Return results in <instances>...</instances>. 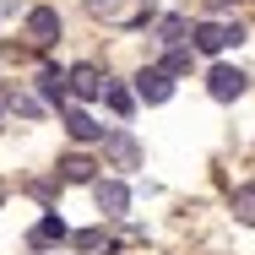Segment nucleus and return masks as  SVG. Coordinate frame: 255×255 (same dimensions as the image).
I'll use <instances>...</instances> for the list:
<instances>
[{
  "mask_svg": "<svg viewBox=\"0 0 255 255\" xmlns=\"http://www.w3.org/2000/svg\"><path fill=\"white\" fill-rule=\"evenodd\" d=\"M27 38H33L38 49H49L54 38H60V11H54V5H33V11H27Z\"/></svg>",
  "mask_w": 255,
  "mask_h": 255,
  "instance_id": "nucleus-3",
  "label": "nucleus"
},
{
  "mask_svg": "<svg viewBox=\"0 0 255 255\" xmlns=\"http://www.w3.org/2000/svg\"><path fill=\"white\" fill-rule=\"evenodd\" d=\"M38 93H44V103H65L71 93H65V71H44L38 76Z\"/></svg>",
  "mask_w": 255,
  "mask_h": 255,
  "instance_id": "nucleus-10",
  "label": "nucleus"
},
{
  "mask_svg": "<svg viewBox=\"0 0 255 255\" xmlns=\"http://www.w3.org/2000/svg\"><path fill=\"white\" fill-rule=\"evenodd\" d=\"M157 71H163V76H185V71H190V49H179V44H174V49L163 54V65H157Z\"/></svg>",
  "mask_w": 255,
  "mask_h": 255,
  "instance_id": "nucleus-12",
  "label": "nucleus"
},
{
  "mask_svg": "<svg viewBox=\"0 0 255 255\" xmlns=\"http://www.w3.org/2000/svg\"><path fill=\"white\" fill-rule=\"evenodd\" d=\"M65 136L87 147V141H98V136H103V125L87 114V109H65Z\"/></svg>",
  "mask_w": 255,
  "mask_h": 255,
  "instance_id": "nucleus-7",
  "label": "nucleus"
},
{
  "mask_svg": "<svg viewBox=\"0 0 255 255\" xmlns=\"http://www.w3.org/2000/svg\"><path fill=\"white\" fill-rule=\"evenodd\" d=\"M190 38H196L201 54H223V49H234L245 33H239L234 22H217V16H212V22H196V27H190Z\"/></svg>",
  "mask_w": 255,
  "mask_h": 255,
  "instance_id": "nucleus-1",
  "label": "nucleus"
},
{
  "mask_svg": "<svg viewBox=\"0 0 255 255\" xmlns=\"http://www.w3.org/2000/svg\"><path fill=\"white\" fill-rule=\"evenodd\" d=\"M93 168H98V163H93L87 152L60 157V179H65V185H93Z\"/></svg>",
  "mask_w": 255,
  "mask_h": 255,
  "instance_id": "nucleus-8",
  "label": "nucleus"
},
{
  "mask_svg": "<svg viewBox=\"0 0 255 255\" xmlns=\"http://www.w3.org/2000/svg\"><path fill=\"white\" fill-rule=\"evenodd\" d=\"M65 93H71V98H98L103 93L98 65H71V71H65Z\"/></svg>",
  "mask_w": 255,
  "mask_h": 255,
  "instance_id": "nucleus-6",
  "label": "nucleus"
},
{
  "mask_svg": "<svg viewBox=\"0 0 255 255\" xmlns=\"http://www.w3.org/2000/svg\"><path fill=\"white\" fill-rule=\"evenodd\" d=\"M93 196H98V212H103V217H125V212H130V190H125L120 179H98Z\"/></svg>",
  "mask_w": 255,
  "mask_h": 255,
  "instance_id": "nucleus-5",
  "label": "nucleus"
},
{
  "mask_svg": "<svg viewBox=\"0 0 255 255\" xmlns=\"http://www.w3.org/2000/svg\"><path fill=\"white\" fill-rule=\"evenodd\" d=\"M245 87H250V76H245L239 65H212V76H206V93H212L217 103L245 98Z\"/></svg>",
  "mask_w": 255,
  "mask_h": 255,
  "instance_id": "nucleus-2",
  "label": "nucleus"
},
{
  "mask_svg": "<svg viewBox=\"0 0 255 255\" xmlns=\"http://www.w3.org/2000/svg\"><path fill=\"white\" fill-rule=\"evenodd\" d=\"M109 152L120 157V163H136V141L130 136H109Z\"/></svg>",
  "mask_w": 255,
  "mask_h": 255,
  "instance_id": "nucleus-15",
  "label": "nucleus"
},
{
  "mask_svg": "<svg viewBox=\"0 0 255 255\" xmlns=\"http://www.w3.org/2000/svg\"><path fill=\"white\" fill-rule=\"evenodd\" d=\"M185 33H190V22H185V16H163V22H157V38H163V44H179Z\"/></svg>",
  "mask_w": 255,
  "mask_h": 255,
  "instance_id": "nucleus-14",
  "label": "nucleus"
},
{
  "mask_svg": "<svg viewBox=\"0 0 255 255\" xmlns=\"http://www.w3.org/2000/svg\"><path fill=\"white\" fill-rule=\"evenodd\" d=\"M103 98H109L114 114H130V109H136V93H130V87H109V82H103Z\"/></svg>",
  "mask_w": 255,
  "mask_h": 255,
  "instance_id": "nucleus-13",
  "label": "nucleus"
},
{
  "mask_svg": "<svg viewBox=\"0 0 255 255\" xmlns=\"http://www.w3.org/2000/svg\"><path fill=\"white\" fill-rule=\"evenodd\" d=\"M120 5H125V0H87L93 16H120Z\"/></svg>",
  "mask_w": 255,
  "mask_h": 255,
  "instance_id": "nucleus-17",
  "label": "nucleus"
},
{
  "mask_svg": "<svg viewBox=\"0 0 255 255\" xmlns=\"http://www.w3.org/2000/svg\"><path fill=\"white\" fill-rule=\"evenodd\" d=\"M71 245H76V250H98L103 234H98V228H82V234H71Z\"/></svg>",
  "mask_w": 255,
  "mask_h": 255,
  "instance_id": "nucleus-16",
  "label": "nucleus"
},
{
  "mask_svg": "<svg viewBox=\"0 0 255 255\" xmlns=\"http://www.w3.org/2000/svg\"><path fill=\"white\" fill-rule=\"evenodd\" d=\"M234 217H239L245 228H255V185H239V190H234Z\"/></svg>",
  "mask_w": 255,
  "mask_h": 255,
  "instance_id": "nucleus-11",
  "label": "nucleus"
},
{
  "mask_svg": "<svg viewBox=\"0 0 255 255\" xmlns=\"http://www.w3.org/2000/svg\"><path fill=\"white\" fill-rule=\"evenodd\" d=\"M168 98H174V76H163L157 65H147L136 76V103H168Z\"/></svg>",
  "mask_w": 255,
  "mask_h": 255,
  "instance_id": "nucleus-4",
  "label": "nucleus"
},
{
  "mask_svg": "<svg viewBox=\"0 0 255 255\" xmlns=\"http://www.w3.org/2000/svg\"><path fill=\"white\" fill-rule=\"evenodd\" d=\"M60 239H71V234H65V217H60V212H44V217H38V228L27 234V245H60Z\"/></svg>",
  "mask_w": 255,
  "mask_h": 255,
  "instance_id": "nucleus-9",
  "label": "nucleus"
}]
</instances>
